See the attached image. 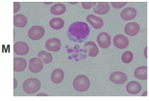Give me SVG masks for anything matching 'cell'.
<instances>
[{"label": "cell", "mask_w": 149, "mask_h": 101, "mask_svg": "<svg viewBox=\"0 0 149 101\" xmlns=\"http://www.w3.org/2000/svg\"><path fill=\"white\" fill-rule=\"evenodd\" d=\"M90 32L88 26L86 23L78 21L70 25L68 29L67 34L68 39L71 41L80 43L87 39Z\"/></svg>", "instance_id": "cell-1"}, {"label": "cell", "mask_w": 149, "mask_h": 101, "mask_svg": "<svg viewBox=\"0 0 149 101\" xmlns=\"http://www.w3.org/2000/svg\"><path fill=\"white\" fill-rule=\"evenodd\" d=\"M41 83L36 78H30L26 80L23 82L22 88L26 93L32 94L37 92L40 89Z\"/></svg>", "instance_id": "cell-2"}, {"label": "cell", "mask_w": 149, "mask_h": 101, "mask_svg": "<svg viewBox=\"0 0 149 101\" xmlns=\"http://www.w3.org/2000/svg\"><path fill=\"white\" fill-rule=\"evenodd\" d=\"M73 85L74 89L77 91H84L87 90L90 87V80L86 76L80 75L74 79Z\"/></svg>", "instance_id": "cell-3"}, {"label": "cell", "mask_w": 149, "mask_h": 101, "mask_svg": "<svg viewBox=\"0 0 149 101\" xmlns=\"http://www.w3.org/2000/svg\"><path fill=\"white\" fill-rule=\"evenodd\" d=\"M45 33V30L42 27L39 25H35L29 29L28 35L31 39L37 40L42 38Z\"/></svg>", "instance_id": "cell-4"}, {"label": "cell", "mask_w": 149, "mask_h": 101, "mask_svg": "<svg viewBox=\"0 0 149 101\" xmlns=\"http://www.w3.org/2000/svg\"><path fill=\"white\" fill-rule=\"evenodd\" d=\"M97 41L99 46L103 48H108L111 44V37L107 33H100L97 36Z\"/></svg>", "instance_id": "cell-5"}, {"label": "cell", "mask_w": 149, "mask_h": 101, "mask_svg": "<svg viewBox=\"0 0 149 101\" xmlns=\"http://www.w3.org/2000/svg\"><path fill=\"white\" fill-rule=\"evenodd\" d=\"M113 43L116 48L119 49H123L127 47L129 44V41L125 36L118 34L113 37Z\"/></svg>", "instance_id": "cell-6"}, {"label": "cell", "mask_w": 149, "mask_h": 101, "mask_svg": "<svg viewBox=\"0 0 149 101\" xmlns=\"http://www.w3.org/2000/svg\"><path fill=\"white\" fill-rule=\"evenodd\" d=\"M110 80L112 82L117 84L124 83L127 80V76L124 73L120 71L112 73L109 76Z\"/></svg>", "instance_id": "cell-7"}, {"label": "cell", "mask_w": 149, "mask_h": 101, "mask_svg": "<svg viewBox=\"0 0 149 101\" xmlns=\"http://www.w3.org/2000/svg\"><path fill=\"white\" fill-rule=\"evenodd\" d=\"M42 63V61L38 58H31L29 61V70L34 73L40 72L43 67Z\"/></svg>", "instance_id": "cell-8"}, {"label": "cell", "mask_w": 149, "mask_h": 101, "mask_svg": "<svg viewBox=\"0 0 149 101\" xmlns=\"http://www.w3.org/2000/svg\"><path fill=\"white\" fill-rule=\"evenodd\" d=\"M46 48L49 51L57 52L61 49V42L60 39L56 38L48 39L45 43Z\"/></svg>", "instance_id": "cell-9"}, {"label": "cell", "mask_w": 149, "mask_h": 101, "mask_svg": "<svg viewBox=\"0 0 149 101\" xmlns=\"http://www.w3.org/2000/svg\"><path fill=\"white\" fill-rule=\"evenodd\" d=\"M29 47L28 44L23 42H17L14 45V50L15 53L18 55H24L29 52Z\"/></svg>", "instance_id": "cell-10"}, {"label": "cell", "mask_w": 149, "mask_h": 101, "mask_svg": "<svg viewBox=\"0 0 149 101\" xmlns=\"http://www.w3.org/2000/svg\"><path fill=\"white\" fill-rule=\"evenodd\" d=\"M140 30L139 25L135 22H130L126 24L124 27V32L129 36H134L136 35Z\"/></svg>", "instance_id": "cell-11"}, {"label": "cell", "mask_w": 149, "mask_h": 101, "mask_svg": "<svg viewBox=\"0 0 149 101\" xmlns=\"http://www.w3.org/2000/svg\"><path fill=\"white\" fill-rule=\"evenodd\" d=\"M137 14V11L135 8L128 7L124 9L121 11L120 16L123 20L128 21L134 18Z\"/></svg>", "instance_id": "cell-12"}, {"label": "cell", "mask_w": 149, "mask_h": 101, "mask_svg": "<svg viewBox=\"0 0 149 101\" xmlns=\"http://www.w3.org/2000/svg\"><path fill=\"white\" fill-rule=\"evenodd\" d=\"M87 21L95 29H99L101 28L104 25L103 19L100 17L93 14L88 15L86 18Z\"/></svg>", "instance_id": "cell-13"}, {"label": "cell", "mask_w": 149, "mask_h": 101, "mask_svg": "<svg viewBox=\"0 0 149 101\" xmlns=\"http://www.w3.org/2000/svg\"><path fill=\"white\" fill-rule=\"evenodd\" d=\"M127 91L132 94H136L139 93L142 89V86L139 82L132 81L127 83L126 86Z\"/></svg>", "instance_id": "cell-14"}, {"label": "cell", "mask_w": 149, "mask_h": 101, "mask_svg": "<svg viewBox=\"0 0 149 101\" xmlns=\"http://www.w3.org/2000/svg\"><path fill=\"white\" fill-rule=\"evenodd\" d=\"M65 74L61 68H57L54 70L50 75L51 81L55 84L61 83L63 80Z\"/></svg>", "instance_id": "cell-15"}, {"label": "cell", "mask_w": 149, "mask_h": 101, "mask_svg": "<svg viewBox=\"0 0 149 101\" xmlns=\"http://www.w3.org/2000/svg\"><path fill=\"white\" fill-rule=\"evenodd\" d=\"M84 48L88 51L89 56L94 57L96 56L99 53V49L95 44L93 42L89 41L85 44Z\"/></svg>", "instance_id": "cell-16"}, {"label": "cell", "mask_w": 149, "mask_h": 101, "mask_svg": "<svg viewBox=\"0 0 149 101\" xmlns=\"http://www.w3.org/2000/svg\"><path fill=\"white\" fill-rule=\"evenodd\" d=\"M27 62L24 59L16 57L14 59V71L21 72L24 70L26 66Z\"/></svg>", "instance_id": "cell-17"}, {"label": "cell", "mask_w": 149, "mask_h": 101, "mask_svg": "<svg viewBox=\"0 0 149 101\" xmlns=\"http://www.w3.org/2000/svg\"><path fill=\"white\" fill-rule=\"evenodd\" d=\"M134 75L136 78L139 80H144L147 79V66H143L137 67L134 71Z\"/></svg>", "instance_id": "cell-18"}, {"label": "cell", "mask_w": 149, "mask_h": 101, "mask_svg": "<svg viewBox=\"0 0 149 101\" xmlns=\"http://www.w3.org/2000/svg\"><path fill=\"white\" fill-rule=\"evenodd\" d=\"M110 7L108 3L99 2L93 8V11L95 13L102 15L107 13Z\"/></svg>", "instance_id": "cell-19"}, {"label": "cell", "mask_w": 149, "mask_h": 101, "mask_svg": "<svg viewBox=\"0 0 149 101\" xmlns=\"http://www.w3.org/2000/svg\"><path fill=\"white\" fill-rule=\"evenodd\" d=\"M28 21L26 17L22 14H17L14 16V24L19 28H23L27 24Z\"/></svg>", "instance_id": "cell-20"}, {"label": "cell", "mask_w": 149, "mask_h": 101, "mask_svg": "<svg viewBox=\"0 0 149 101\" xmlns=\"http://www.w3.org/2000/svg\"><path fill=\"white\" fill-rule=\"evenodd\" d=\"M66 10L65 6L62 3H56L50 8L51 13L54 15H60L64 13Z\"/></svg>", "instance_id": "cell-21"}, {"label": "cell", "mask_w": 149, "mask_h": 101, "mask_svg": "<svg viewBox=\"0 0 149 101\" xmlns=\"http://www.w3.org/2000/svg\"><path fill=\"white\" fill-rule=\"evenodd\" d=\"M49 24L52 29L58 30L63 27L64 25V22L63 20L61 18L55 17L50 20Z\"/></svg>", "instance_id": "cell-22"}, {"label": "cell", "mask_w": 149, "mask_h": 101, "mask_svg": "<svg viewBox=\"0 0 149 101\" xmlns=\"http://www.w3.org/2000/svg\"><path fill=\"white\" fill-rule=\"evenodd\" d=\"M38 57L45 64L50 63L53 59L51 54L44 50L40 51L38 54Z\"/></svg>", "instance_id": "cell-23"}, {"label": "cell", "mask_w": 149, "mask_h": 101, "mask_svg": "<svg viewBox=\"0 0 149 101\" xmlns=\"http://www.w3.org/2000/svg\"><path fill=\"white\" fill-rule=\"evenodd\" d=\"M133 59V55L132 52L130 51L125 52L122 54L121 59L122 62L125 64L130 63Z\"/></svg>", "instance_id": "cell-24"}, {"label": "cell", "mask_w": 149, "mask_h": 101, "mask_svg": "<svg viewBox=\"0 0 149 101\" xmlns=\"http://www.w3.org/2000/svg\"><path fill=\"white\" fill-rule=\"evenodd\" d=\"M96 2H81L82 7L85 9H89L94 6Z\"/></svg>", "instance_id": "cell-25"}, {"label": "cell", "mask_w": 149, "mask_h": 101, "mask_svg": "<svg viewBox=\"0 0 149 101\" xmlns=\"http://www.w3.org/2000/svg\"><path fill=\"white\" fill-rule=\"evenodd\" d=\"M112 6L116 9H119L124 6L127 3V2H111Z\"/></svg>", "instance_id": "cell-26"}, {"label": "cell", "mask_w": 149, "mask_h": 101, "mask_svg": "<svg viewBox=\"0 0 149 101\" xmlns=\"http://www.w3.org/2000/svg\"><path fill=\"white\" fill-rule=\"evenodd\" d=\"M20 8V5L18 2L14 3V12H18Z\"/></svg>", "instance_id": "cell-27"}, {"label": "cell", "mask_w": 149, "mask_h": 101, "mask_svg": "<svg viewBox=\"0 0 149 101\" xmlns=\"http://www.w3.org/2000/svg\"><path fill=\"white\" fill-rule=\"evenodd\" d=\"M144 54L145 58L147 59V47L146 46L144 49Z\"/></svg>", "instance_id": "cell-28"}, {"label": "cell", "mask_w": 149, "mask_h": 101, "mask_svg": "<svg viewBox=\"0 0 149 101\" xmlns=\"http://www.w3.org/2000/svg\"><path fill=\"white\" fill-rule=\"evenodd\" d=\"M36 96H48V95L45 93H40L38 94Z\"/></svg>", "instance_id": "cell-29"}, {"label": "cell", "mask_w": 149, "mask_h": 101, "mask_svg": "<svg viewBox=\"0 0 149 101\" xmlns=\"http://www.w3.org/2000/svg\"><path fill=\"white\" fill-rule=\"evenodd\" d=\"M14 89H15V88H16V87L17 86V81H16V80H15V79L14 78Z\"/></svg>", "instance_id": "cell-30"}]
</instances>
